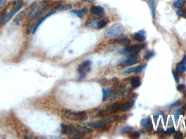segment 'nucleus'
<instances>
[{
  "label": "nucleus",
  "instance_id": "4be33fe9",
  "mask_svg": "<svg viewBox=\"0 0 186 139\" xmlns=\"http://www.w3.org/2000/svg\"><path fill=\"white\" fill-rule=\"evenodd\" d=\"M26 13H27V11H26H26H25V10H23V12H21V13H19V14H18L16 16V18L14 19V22L16 23V25H18V24L20 23V22L21 21H22V20L24 19V18H25V16H26Z\"/></svg>",
  "mask_w": 186,
  "mask_h": 139
},
{
  "label": "nucleus",
  "instance_id": "f704fd0d",
  "mask_svg": "<svg viewBox=\"0 0 186 139\" xmlns=\"http://www.w3.org/2000/svg\"><path fill=\"white\" fill-rule=\"evenodd\" d=\"M140 136V134L138 132H133L129 135V137L132 139L138 138Z\"/></svg>",
  "mask_w": 186,
  "mask_h": 139
},
{
  "label": "nucleus",
  "instance_id": "79ce46f5",
  "mask_svg": "<svg viewBox=\"0 0 186 139\" xmlns=\"http://www.w3.org/2000/svg\"><path fill=\"white\" fill-rule=\"evenodd\" d=\"M181 62L182 63H183L184 64L186 65V56L184 57V58H183V59L182 60Z\"/></svg>",
  "mask_w": 186,
  "mask_h": 139
},
{
  "label": "nucleus",
  "instance_id": "cd10ccee",
  "mask_svg": "<svg viewBox=\"0 0 186 139\" xmlns=\"http://www.w3.org/2000/svg\"><path fill=\"white\" fill-rule=\"evenodd\" d=\"M186 0H176L174 3L173 5L176 8H181L185 5Z\"/></svg>",
  "mask_w": 186,
  "mask_h": 139
},
{
  "label": "nucleus",
  "instance_id": "a878e982",
  "mask_svg": "<svg viewBox=\"0 0 186 139\" xmlns=\"http://www.w3.org/2000/svg\"><path fill=\"white\" fill-rule=\"evenodd\" d=\"M108 20L107 18L98 20L97 23V28L102 29L108 23Z\"/></svg>",
  "mask_w": 186,
  "mask_h": 139
},
{
  "label": "nucleus",
  "instance_id": "39448f33",
  "mask_svg": "<svg viewBox=\"0 0 186 139\" xmlns=\"http://www.w3.org/2000/svg\"><path fill=\"white\" fill-rule=\"evenodd\" d=\"M144 45L136 44L130 46L126 47L125 48L120 50L119 53L121 55H124L127 56H135L137 55L143 48H144Z\"/></svg>",
  "mask_w": 186,
  "mask_h": 139
},
{
  "label": "nucleus",
  "instance_id": "6ab92c4d",
  "mask_svg": "<svg viewBox=\"0 0 186 139\" xmlns=\"http://www.w3.org/2000/svg\"><path fill=\"white\" fill-rule=\"evenodd\" d=\"M119 119V116L115 115H112V116L107 117H106L105 119H102V120L106 124H111V123H112L118 120Z\"/></svg>",
  "mask_w": 186,
  "mask_h": 139
},
{
  "label": "nucleus",
  "instance_id": "ea45409f",
  "mask_svg": "<svg viewBox=\"0 0 186 139\" xmlns=\"http://www.w3.org/2000/svg\"><path fill=\"white\" fill-rule=\"evenodd\" d=\"M181 104V102L180 101H178L177 102H175L174 103L172 104L170 107V108H175V107H178Z\"/></svg>",
  "mask_w": 186,
  "mask_h": 139
},
{
  "label": "nucleus",
  "instance_id": "72a5a7b5",
  "mask_svg": "<svg viewBox=\"0 0 186 139\" xmlns=\"http://www.w3.org/2000/svg\"><path fill=\"white\" fill-rule=\"evenodd\" d=\"M174 138L175 139H182L183 138V134L181 132H176L174 135Z\"/></svg>",
  "mask_w": 186,
  "mask_h": 139
},
{
  "label": "nucleus",
  "instance_id": "a18cd8bd",
  "mask_svg": "<svg viewBox=\"0 0 186 139\" xmlns=\"http://www.w3.org/2000/svg\"><path fill=\"white\" fill-rule=\"evenodd\" d=\"M184 108H185V109H186V103L185 104V106H184Z\"/></svg>",
  "mask_w": 186,
  "mask_h": 139
},
{
  "label": "nucleus",
  "instance_id": "49530a36",
  "mask_svg": "<svg viewBox=\"0 0 186 139\" xmlns=\"http://www.w3.org/2000/svg\"></svg>",
  "mask_w": 186,
  "mask_h": 139
},
{
  "label": "nucleus",
  "instance_id": "1a4fd4ad",
  "mask_svg": "<svg viewBox=\"0 0 186 139\" xmlns=\"http://www.w3.org/2000/svg\"><path fill=\"white\" fill-rule=\"evenodd\" d=\"M91 61L89 60H86L83 62L81 65H79L77 71L81 78H84L87 74L90 72L91 70Z\"/></svg>",
  "mask_w": 186,
  "mask_h": 139
},
{
  "label": "nucleus",
  "instance_id": "f257e3e1",
  "mask_svg": "<svg viewBox=\"0 0 186 139\" xmlns=\"http://www.w3.org/2000/svg\"><path fill=\"white\" fill-rule=\"evenodd\" d=\"M125 27L121 23L113 24L106 29L103 33V37L107 39H113L121 35L125 32Z\"/></svg>",
  "mask_w": 186,
  "mask_h": 139
},
{
  "label": "nucleus",
  "instance_id": "e433bc0d",
  "mask_svg": "<svg viewBox=\"0 0 186 139\" xmlns=\"http://www.w3.org/2000/svg\"><path fill=\"white\" fill-rule=\"evenodd\" d=\"M132 127H129V126H127V127H124L122 129H121L120 132H121L122 133H125L130 132L131 130H132Z\"/></svg>",
  "mask_w": 186,
  "mask_h": 139
},
{
  "label": "nucleus",
  "instance_id": "2eb2a0df",
  "mask_svg": "<svg viewBox=\"0 0 186 139\" xmlns=\"http://www.w3.org/2000/svg\"><path fill=\"white\" fill-rule=\"evenodd\" d=\"M146 32L144 30H140L138 32L134 34V39L135 40L139 42H144L146 39L145 37Z\"/></svg>",
  "mask_w": 186,
  "mask_h": 139
},
{
  "label": "nucleus",
  "instance_id": "2f4dec72",
  "mask_svg": "<svg viewBox=\"0 0 186 139\" xmlns=\"http://www.w3.org/2000/svg\"><path fill=\"white\" fill-rule=\"evenodd\" d=\"M178 91L181 93H186V86L184 84H180L177 87Z\"/></svg>",
  "mask_w": 186,
  "mask_h": 139
},
{
  "label": "nucleus",
  "instance_id": "4468645a",
  "mask_svg": "<svg viewBox=\"0 0 186 139\" xmlns=\"http://www.w3.org/2000/svg\"><path fill=\"white\" fill-rule=\"evenodd\" d=\"M55 12H50V13H48V14H46L45 16H44V17H42V19H40L37 22V23H36V25L34 26V28H33V31H32V34H34L36 32V31H37V30L38 29V27H39V26L42 24L46 19H47V18H48L49 17H50L51 15H52V14H55Z\"/></svg>",
  "mask_w": 186,
  "mask_h": 139
},
{
  "label": "nucleus",
  "instance_id": "a211bd4d",
  "mask_svg": "<svg viewBox=\"0 0 186 139\" xmlns=\"http://www.w3.org/2000/svg\"><path fill=\"white\" fill-rule=\"evenodd\" d=\"M130 83L131 87L133 89L140 87L141 85V81L140 77L136 76L132 78V79H131Z\"/></svg>",
  "mask_w": 186,
  "mask_h": 139
},
{
  "label": "nucleus",
  "instance_id": "bb28decb",
  "mask_svg": "<svg viewBox=\"0 0 186 139\" xmlns=\"http://www.w3.org/2000/svg\"><path fill=\"white\" fill-rule=\"evenodd\" d=\"M176 70L177 72L179 73H183L186 71V66L185 64L182 63V62L178 63L176 65Z\"/></svg>",
  "mask_w": 186,
  "mask_h": 139
},
{
  "label": "nucleus",
  "instance_id": "dca6fc26",
  "mask_svg": "<svg viewBox=\"0 0 186 139\" xmlns=\"http://www.w3.org/2000/svg\"><path fill=\"white\" fill-rule=\"evenodd\" d=\"M90 12L94 15H101L104 14L105 10L101 6H92L90 9Z\"/></svg>",
  "mask_w": 186,
  "mask_h": 139
},
{
  "label": "nucleus",
  "instance_id": "0eeeda50",
  "mask_svg": "<svg viewBox=\"0 0 186 139\" xmlns=\"http://www.w3.org/2000/svg\"><path fill=\"white\" fill-rule=\"evenodd\" d=\"M120 103L118 102L114 103L112 104L111 106L108 107L105 110H101L97 112V115L101 117H105L107 116L108 115L114 114L117 111L120 110Z\"/></svg>",
  "mask_w": 186,
  "mask_h": 139
},
{
  "label": "nucleus",
  "instance_id": "f3484780",
  "mask_svg": "<svg viewBox=\"0 0 186 139\" xmlns=\"http://www.w3.org/2000/svg\"><path fill=\"white\" fill-rule=\"evenodd\" d=\"M134 104H135L134 101H131L126 102L120 106V111H122V112L129 111L132 107H133Z\"/></svg>",
  "mask_w": 186,
  "mask_h": 139
},
{
  "label": "nucleus",
  "instance_id": "c85d7f7f",
  "mask_svg": "<svg viewBox=\"0 0 186 139\" xmlns=\"http://www.w3.org/2000/svg\"><path fill=\"white\" fill-rule=\"evenodd\" d=\"M185 114V111L182 109H177L176 111H175V114H174V117H175V121H177L180 115H184Z\"/></svg>",
  "mask_w": 186,
  "mask_h": 139
},
{
  "label": "nucleus",
  "instance_id": "473e14b6",
  "mask_svg": "<svg viewBox=\"0 0 186 139\" xmlns=\"http://www.w3.org/2000/svg\"><path fill=\"white\" fill-rule=\"evenodd\" d=\"M5 14H6V10H3L0 14V28H1V26L3 25V19H4Z\"/></svg>",
  "mask_w": 186,
  "mask_h": 139
},
{
  "label": "nucleus",
  "instance_id": "4c0bfd02",
  "mask_svg": "<svg viewBox=\"0 0 186 139\" xmlns=\"http://www.w3.org/2000/svg\"><path fill=\"white\" fill-rule=\"evenodd\" d=\"M185 13H186V11L185 10H179L177 12V15L180 17L183 16L185 15Z\"/></svg>",
  "mask_w": 186,
  "mask_h": 139
},
{
  "label": "nucleus",
  "instance_id": "412c9836",
  "mask_svg": "<svg viewBox=\"0 0 186 139\" xmlns=\"http://www.w3.org/2000/svg\"><path fill=\"white\" fill-rule=\"evenodd\" d=\"M88 10L85 8H82L81 10H72L71 12L76 14L79 18H82L84 16L87 14Z\"/></svg>",
  "mask_w": 186,
  "mask_h": 139
},
{
  "label": "nucleus",
  "instance_id": "37998d69",
  "mask_svg": "<svg viewBox=\"0 0 186 139\" xmlns=\"http://www.w3.org/2000/svg\"><path fill=\"white\" fill-rule=\"evenodd\" d=\"M172 119L170 117V121H169V125H172Z\"/></svg>",
  "mask_w": 186,
  "mask_h": 139
},
{
  "label": "nucleus",
  "instance_id": "c03bdc74",
  "mask_svg": "<svg viewBox=\"0 0 186 139\" xmlns=\"http://www.w3.org/2000/svg\"><path fill=\"white\" fill-rule=\"evenodd\" d=\"M84 2H92L94 0H82Z\"/></svg>",
  "mask_w": 186,
  "mask_h": 139
},
{
  "label": "nucleus",
  "instance_id": "f03ea898",
  "mask_svg": "<svg viewBox=\"0 0 186 139\" xmlns=\"http://www.w3.org/2000/svg\"><path fill=\"white\" fill-rule=\"evenodd\" d=\"M63 115L66 119L74 121L82 122L88 119V115L85 111H74L65 110L63 111Z\"/></svg>",
  "mask_w": 186,
  "mask_h": 139
},
{
  "label": "nucleus",
  "instance_id": "9d476101",
  "mask_svg": "<svg viewBox=\"0 0 186 139\" xmlns=\"http://www.w3.org/2000/svg\"><path fill=\"white\" fill-rule=\"evenodd\" d=\"M140 61V58L139 56L135 55V56H130L128 59L124 60L120 63V65L123 67L126 66H130L132 65H135L139 63Z\"/></svg>",
  "mask_w": 186,
  "mask_h": 139
},
{
  "label": "nucleus",
  "instance_id": "423d86ee",
  "mask_svg": "<svg viewBox=\"0 0 186 139\" xmlns=\"http://www.w3.org/2000/svg\"><path fill=\"white\" fill-rule=\"evenodd\" d=\"M62 134L72 136L75 138H81L83 137V135L80 134L76 129L74 125H66L65 124H62Z\"/></svg>",
  "mask_w": 186,
  "mask_h": 139
},
{
  "label": "nucleus",
  "instance_id": "20e7f679",
  "mask_svg": "<svg viewBox=\"0 0 186 139\" xmlns=\"http://www.w3.org/2000/svg\"><path fill=\"white\" fill-rule=\"evenodd\" d=\"M48 5V2L45 0H43L38 2L37 3L33 5L31 8L28 13V19L32 20L38 14L40 13L42 10L46 8Z\"/></svg>",
  "mask_w": 186,
  "mask_h": 139
},
{
  "label": "nucleus",
  "instance_id": "c9c22d12",
  "mask_svg": "<svg viewBox=\"0 0 186 139\" xmlns=\"http://www.w3.org/2000/svg\"><path fill=\"white\" fill-rule=\"evenodd\" d=\"M172 74H173V76L174 77V79L175 80V82H176L177 83H178L180 81V79H179V77L178 75L177 74V72L176 71H172Z\"/></svg>",
  "mask_w": 186,
  "mask_h": 139
},
{
  "label": "nucleus",
  "instance_id": "aec40b11",
  "mask_svg": "<svg viewBox=\"0 0 186 139\" xmlns=\"http://www.w3.org/2000/svg\"><path fill=\"white\" fill-rule=\"evenodd\" d=\"M114 42H116L118 44H120V45H122L127 46L130 44L131 41L129 38L123 37L117 38L114 40Z\"/></svg>",
  "mask_w": 186,
  "mask_h": 139
},
{
  "label": "nucleus",
  "instance_id": "5701e85b",
  "mask_svg": "<svg viewBox=\"0 0 186 139\" xmlns=\"http://www.w3.org/2000/svg\"><path fill=\"white\" fill-rule=\"evenodd\" d=\"M97 23H98L97 19H89L85 23V26L89 28H97Z\"/></svg>",
  "mask_w": 186,
  "mask_h": 139
},
{
  "label": "nucleus",
  "instance_id": "f8f14e48",
  "mask_svg": "<svg viewBox=\"0 0 186 139\" xmlns=\"http://www.w3.org/2000/svg\"><path fill=\"white\" fill-rule=\"evenodd\" d=\"M147 64H145L143 65H140V66H138L137 67H131L129 69L126 70L125 71V73L126 74H130L132 73H139L143 71V70L146 67Z\"/></svg>",
  "mask_w": 186,
  "mask_h": 139
},
{
  "label": "nucleus",
  "instance_id": "393cba45",
  "mask_svg": "<svg viewBox=\"0 0 186 139\" xmlns=\"http://www.w3.org/2000/svg\"><path fill=\"white\" fill-rule=\"evenodd\" d=\"M103 102L106 101L107 99L110 97L111 95L112 94V90L108 89H103Z\"/></svg>",
  "mask_w": 186,
  "mask_h": 139
},
{
  "label": "nucleus",
  "instance_id": "7ed1b4c3",
  "mask_svg": "<svg viewBox=\"0 0 186 139\" xmlns=\"http://www.w3.org/2000/svg\"><path fill=\"white\" fill-rule=\"evenodd\" d=\"M23 6V0H15L13 2L12 9L5 15L3 21V25H5L8 23L13 17L14 15L16 14V13L19 12Z\"/></svg>",
  "mask_w": 186,
  "mask_h": 139
},
{
  "label": "nucleus",
  "instance_id": "c756f323",
  "mask_svg": "<svg viewBox=\"0 0 186 139\" xmlns=\"http://www.w3.org/2000/svg\"><path fill=\"white\" fill-rule=\"evenodd\" d=\"M175 129L174 127H171L168 128L166 131L163 132V135L164 136H168L174 133H175Z\"/></svg>",
  "mask_w": 186,
  "mask_h": 139
},
{
  "label": "nucleus",
  "instance_id": "ddd939ff",
  "mask_svg": "<svg viewBox=\"0 0 186 139\" xmlns=\"http://www.w3.org/2000/svg\"><path fill=\"white\" fill-rule=\"evenodd\" d=\"M140 124L145 129L148 131H151L153 128V125L151 121L148 118H144L142 119L140 121Z\"/></svg>",
  "mask_w": 186,
  "mask_h": 139
},
{
  "label": "nucleus",
  "instance_id": "58836bf2",
  "mask_svg": "<svg viewBox=\"0 0 186 139\" xmlns=\"http://www.w3.org/2000/svg\"><path fill=\"white\" fill-rule=\"evenodd\" d=\"M163 114H164V112H163V111H161V112H159L156 113L155 115H154V119H155V120H156H156H157V119H158V117L159 116H160V115H162Z\"/></svg>",
  "mask_w": 186,
  "mask_h": 139
},
{
  "label": "nucleus",
  "instance_id": "6e6552de",
  "mask_svg": "<svg viewBox=\"0 0 186 139\" xmlns=\"http://www.w3.org/2000/svg\"><path fill=\"white\" fill-rule=\"evenodd\" d=\"M88 125L93 128L104 131L108 130L111 128V124H106L103 122L102 120L90 122L88 123Z\"/></svg>",
  "mask_w": 186,
  "mask_h": 139
},
{
  "label": "nucleus",
  "instance_id": "a19ab883",
  "mask_svg": "<svg viewBox=\"0 0 186 139\" xmlns=\"http://www.w3.org/2000/svg\"><path fill=\"white\" fill-rule=\"evenodd\" d=\"M6 0H0V10L4 6Z\"/></svg>",
  "mask_w": 186,
  "mask_h": 139
},
{
  "label": "nucleus",
  "instance_id": "9b49d317",
  "mask_svg": "<svg viewBox=\"0 0 186 139\" xmlns=\"http://www.w3.org/2000/svg\"><path fill=\"white\" fill-rule=\"evenodd\" d=\"M75 128L77 131L79 133V134L83 136L84 135L87 134H90L94 132L93 129L84 127V126H82V125H74Z\"/></svg>",
  "mask_w": 186,
  "mask_h": 139
},
{
  "label": "nucleus",
  "instance_id": "b1692460",
  "mask_svg": "<svg viewBox=\"0 0 186 139\" xmlns=\"http://www.w3.org/2000/svg\"><path fill=\"white\" fill-rule=\"evenodd\" d=\"M148 1L151 12L152 16L154 19L155 18V15H156V5H155V0H148Z\"/></svg>",
  "mask_w": 186,
  "mask_h": 139
},
{
  "label": "nucleus",
  "instance_id": "7c9ffc66",
  "mask_svg": "<svg viewBox=\"0 0 186 139\" xmlns=\"http://www.w3.org/2000/svg\"><path fill=\"white\" fill-rule=\"evenodd\" d=\"M154 55L153 51H147L145 53L144 58L146 60H149L151 57H152Z\"/></svg>",
  "mask_w": 186,
  "mask_h": 139
}]
</instances>
